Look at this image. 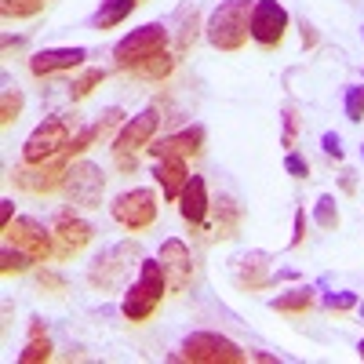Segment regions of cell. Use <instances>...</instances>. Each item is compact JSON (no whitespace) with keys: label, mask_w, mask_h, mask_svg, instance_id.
I'll return each instance as SVG.
<instances>
[{"label":"cell","mask_w":364,"mask_h":364,"mask_svg":"<svg viewBox=\"0 0 364 364\" xmlns=\"http://www.w3.org/2000/svg\"><path fill=\"white\" fill-rule=\"evenodd\" d=\"M135 4H139V0H102V8L95 11L91 26H95V29H113V26H120L135 11Z\"/></svg>","instance_id":"cell-22"},{"label":"cell","mask_w":364,"mask_h":364,"mask_svg":"<svg viewBox=\"0 0 364 364\" xmlns=\"http://www.w3.org/2000/svg\"><path fill=\"white\" fill-rule=\"evenodd\" d=\"M102 190H106V175L99 164L91 161H77L73 168H66V182H63V193L70 204L77 208H102Z\"/></svg>","instance_id":"cell-6"},{"label":"cell","mask_w":364,"mask_h":364,"mask_svg":"<svg viewBox=\"0 0 364 364\" xmlns=\"http://www.w3.org/2000/svg\"><path fill=\"white\" fill-rule=\"evenodd\" d=\"M269 306L277 314H306L314 306V288L310 284H299V288H288L281 291L277 299H269Z\"/></svg>","instance_id":"cell-21"},{"label":"cell","mask_w":364,"mask_h":364,"mask_svg":"<svg viewBox=\"0 0 364 364\" xmlns=\"http://www.w3.org/2000/svg\"><path fill=\"white\" fill-rule=\"evenodd\" d=\"M360 157H364V146H360Z\"/></svg>","instance_id":"cell-44"},{"label":"cell","mask_w":364,"mask_h":364,"mask_svg":"<svg viewBox=\"0 0 364 364\" xmlns=\"http://www.w3.org/2000/svg\"><path fill=\"white\" fill-rule=\"evenodd\" d=\"M87 48H44L29 58V73L33 77H51V73H63V70H77L84 66Z\"/></svg>","instance_id":"cell-15"},{"label":"cell","mask_w":364,"mask_h":364,"mask_svg":"<svg viewBox=\"0 0 364 364\" xmlns=\"http://www.w3.org/2000/svg\"><path fill=\"white\" fill-rule=\"evenodd\" d=\"M357 357H360V360H364V339H360V343H357Z\"/></svg>","instance_id":"cell-42"},{"label":"cell","mask_w":364,"mask_h":364,"mask_svg":"<svg viewBox=\"0 0 364 364\" xmlns=\"http://www.w3.org/2000/svg\"><path fill=\"white\" fill-rule=\"evenodd\" d=\"M252 8L255 0H223V4L208 15V44L219 51H237L252 37Z\"/></svg>","instance_id":"cell-1"},{"label":"cell","mask_w":364,"mask_h":364,"mask_svg":"<svg viewBox=\"0 0 364 364\" xmlns=\"http://www.w3.org/2000/svg\"><path fill=\"white\" fill-rule=\"evenodd\" d=\"M164 44H168V29H164V26H157V22L139 26V29H132L124 41L113 44V66L124 70V73H128V70L135 73L142 63H149L154 55H161Z\"/></svg>","instance_id":"cell-2"},{"label":"cell","mask_w":364,"mask_h":364,"mask_svg":"<svg viewBox=\"0 0 364 364\" xmlns=\"http://www.w3.org/2000/svg\"><path fill=\"white\" fill-rule=\"evenodd\" d=\"M106 80V70H84L77 80H73V87H70V99L73 102H80V99H87L91 91H95L99 84Z\"/></svg>","instance_id":"cell-28"},{"label":"cell","mask_w":364,"mask_h":364,"mask_svg":"<svg viewBox=\"0 0 364 364\" xmlns=\"http://www.w3.org/2000/svg\"><path fill=\"white\" fill-rule=\"evenodd\" d=\"M182 360L193 364H240L245 360V350H240L233 339L219 336V331H193L182 343Z\"/></svg>","instance_id":"cell-5"},{"label":"cell","mask_w":364,"mask_h":364,"mask_svg":"<svg viewBox=\"0 0 364 364\" xmlns=\"http://www.w3.org/2000/svg\"><path fill=\"white\" fill-rule=\"evenodd\" d=\"M157 128H161V113H157L154 106L142 109V113H135L132 120H124V128H120L117 139H113V161L135 157L139 149H146L149 142H154Z\"/></svg>","instance_id":"cell-9"},{"label":"cell","mask_w":364,"mask_h":364,"mask_svg":"<svg viewBox=\"0 0 364 364\" xmlns=\"http://www.w3.org/2000/svg\"><path fill=\"white\" fill-rule=\"evenodd\" d=\"M357 306V295L353 291H328L324 295V310H336V314H346Z\"/></svg>","instance_id":"cell-32"},{"label":"cell","mask_w":364,"mask_h":364,"mask_svg":"<svg viewBox=\"0 0 364 364\" xmlns=\"http://www.w3.org/2000/svg\"><path fill=\"white\" fill-rule=\"evenodd\" d=\"M70 120L66 117H44L41 124L29 132V139L22 142V164H44L66 154L70 146Z\"/></svg>","instance_id":"cell-3"},{"label":"cell","mask_w":364,"mask_h":364,"mask_svg":"<svg viewBox=\"0 0 364 364\" xmlns=\"http://www.w3.org/2000/svg\"><path fill=\"white\" fill-rule=\"evenodd\" d=\"M208 208H211L208 182H204L200 175H190L186 190H182V197H178V215L186 219L190 226H200V223H204V215H208Z\"/></svg>","instance_id":"cell-17"},{"label":"cell","mask_w":364,"mask_h":364,"mask_svg":"<svg viewBox=\"0 0 364 364\" xmlns=\"http://www.w3.org/2000/svg\"><path fill=\"white\" fill-rule=\"evenodd\" d=\"M157 259H161V269H164L171 291H182V288L190 284V277H193V255H190V248L182 245L178 237H168L164 240Z\"/></svg>","instance_id":"cell-13"},{"label":"cell","mask_w":364,"mask_h":364,"mask_svg":"<svg viewBox=\"0 0 364 364\" xmlns=\"http://www.w3.org/2000/svg\"><path fill=\"white\" fill-rule=\"evenodd\" d=\"M48 357H51V339H48V331H44V321H33V324H29L26 346L18 350V364H41Z\"/></svg>","instance_id":"cell-20"},{"label":"cell","mask_w":364,"mask_h":364,"mask_svg":"<svg viewBox=\"0 0 364 364\" xmlns=\"http://www.w3.org/2000/svg\"><path fill=\"white\" fill-rule=\"evenodd\" d=\"M193 37H197V15H190V22H186V29L178 33V44H175V55H186L190 51V44H193Z\"/></svg>","instance_id":"cell-35"},{"label":"cell","mask_w":364,"mask_h":364,"mask_svg":"<svg viewBox=\"0 0 364 364\" xmlns=\"http://www.w3.org/2000/svg\"><path fill=\"white\" fill-rule=\"evenodd\" d=\"M48 8V0H0L4 18H33Z\"/></svg>","instance_id":"cell-27"},{"label":"cell","mask_w":364,"mask_h":364,"mask_svg":"<svg viewBox=\"0 0 364 364\" xmlns=\"http://www.w3.org/2000/svg\"><path fill=\"white\" fill-rule=\"evenodd\" d=\"M33 262H37V259L29 255V252H22V248H15L11 240L4 245V252H0V273H26Z\"/></svg>","instance_id":"cell-24"},{"label":"cell","mask_w":364,"mask_h":364,"mask_svg":"<svg viewBox=\"0 0 364 364\" xmlns=\"http://www.w3.org/2000/svg\"><path fill=\"white\" fill-rule=\"evenodd\" d=\"M284 171H288L291 178H306V175H310V164H306V157H299L295 149H288V157H284Z\"/></svg>","instance_id":"cell-33"},{"label":"cell","mask_w":364,"mask_h":364,"mask_svg":"<svg viewBox=\"0 0 364 364\" xmlns=\"http://www.w3.org/2000/svg\"><path fill=\"white\" fill-rule=\"evenodd\" d=\"M299 29H302V44H306V48H314V44H317V33H314V26H310L306 18H302V26H299Z\"/></svg>","instance_id":"cell-40"},{"label":"cell","mask_w":364,"mask_h":364,"mask_svg":"<svg viewBox=\"0 0 364 364\" xmlns=\"http://www.w3.org/2000/svg\"><path fill=\"white\" fill-rule=\"evenodd\" d=\"M70 157H55V161H44V164H22L11 171V182L22 190V193H33V197H44V193H55V190H63V182H66V164Z\"/></svg>","instance_id":"cell-8"},{"label":"cell","mask_w":364,"mask_h":364,"mask_svg":"<svg viewBox=\"0 0 364 364\" xmlns=\"http://www.w3.org/2000/svg\"><path fill=\"white\" fill-rule=\"evenodd\" d=\"M22 113V91L18 87H4V99H0V124H15Z\"/></svg>","instance_id":"cell-30"},{"label":"cell","mask_w":364,"mask_h":364,"mask_svg":"<svg viewBox=\"0 0 364 364\" xmlns=\"http://www.w3.org/2000/svg\"><path fill=\"white\" fill-rule=\"evenodd\" d=\"M91 223H84L73 211H58L51 223V237H55V259H73L91 245Z\"/></svg>","instance_id":"cell-11"},{"label":"cell","mask_w":364,"mask_h":364,"mask_svg":"<svg viewBox=\"0 0 364 364\" xmlns=\"http://www.w3.org/2000/svg\"><path fill=\"white\" fill-rule=\"evenodd\" d=\"M288 11L281 0H255L252 8V41L262 48H277L284 41V29H288Z\"/></svg>","instance_id":"cell-10"},{"label":"cell","mask_w":364,"mask_h":364,"mask_svg":"<svg viewBox=\"0 0 364 364\" xmlns=\"http://www.w3.org/2000/svg\"><path fill=\"white\" fill-rule=\"evenodd\" d=\"M109 211H113V219L124 226V230L139 233V230H146V226H154V219H157V193L149 190V186L124 190V193L109 204Z\"/></svg>","instance_id":"cell-7"},{"label":"cell","mask_w":364,"mask_h":364,"mask_svg":"<svg viewBox=\"0 0 364 364\" xmlns=\"http://www.w3.org/2000/svg\"><path fill=\"white\" fill-rule=\"evenodd\" d=\"M314 219L321 230H339V204L331 193H321L317 204H314Z\"/></svg>","instance_id":"cell-26"},{"label":"cell","mask_w":364,"mask_h":364,"mask_svg":"<svg viewBox=\"0 0 364 364\" xmlns=\"http://www.w3.org/2000/svg\"><path fill=\"white\" fill-rule=\"evenodd\" d=\"M321 149H324L328 157H336V161H343V139H339L336 132H324V135H321Z\"/></svg>","instance_id":"cell-36"},{"label":"cell","mask_w":364,"mask_h":364,"mask_svg":"<svg viewBox=\"0 0 364 364\" xmlns=\"http://www.w3.org/2000/svg\"><path fill=\"white\" fill-rule=\"evenodd\" d=\"M360 33H364V29H360Z\"/></svg>","instance_id":"cell-45"},{"label":"cell","mask_w":364,"mask_h":364,"mask_svg":"<svg viewBox=\"0 0 364 364\" xmlns=\"http://www.w3.org/2000/svg\"><path fill=\"white\" fill-rule=\"evenodd\" d=\"M154 178L161 182V193L168 200H178L182 190L190 182V168H186V157H161L157 168H154Z\"/></svg>","instance_id":"cell-18"},{"label":"cell","mask_w":364,"mask_h":364,"mask_svg":"<svg viewBox=\"0 0 364 364\" xmlns=\"http://www.w3.org/2000/svg\"><path fill=\"white\" fill-rule=\"evenodd\" d=\"M175 58H178V55H171V51H161V55H154V58H149V63H142L135 73H139V77H146V80H164V77L175 70Z\"/></svg>","instance_id":"cell-25"},{"label":"cell","mask_w":364,"mask_h":364,"mask_svg":"<svg viewBox=\"0 0 364 364\" xmlns=\"http://www.w3.org/2000/svg\"><path fill=\"white\" fill-rule=\"evenodd\" d=\"M233 281H237V288H248V291L269 288L273 284L269 252H245V255H237L233 259Z\"/></svg>","instance_id":"cell-14"},{"label":"cell","mask_w":364,"mask_h":364,"mask_svg":"<svg viewBox=\"0 0 364 364\" xmlns=\"http://www.w3.org/2000/svg\"><path fill=\"white\" fill-rule=\"evenodd\" d=\"M343 190H346V193H353V175H350V171L343 175Z\"/></svg>","instance_id":"cell-41"},{"label":"cell","mask_w":364,"mask_h":364,"mask_svg":"<svg viewBox=\"0 0 364 364\" xmlns=\"http://www.w3.org/2000/svg\"><path fill=\"white\" fill-rule=\"evenodd\" d=\"M146 149L157 161L161 157H197L200 149H204V128L200 124H190V128H182V132H175V135H168V139H161L154 146H146Z\"/></svg>","instance_id":"cell-16"},{"label":"cell","mask_w":364,"mask_h":364,"mask_svg":"<svg viewBox=\"0 0 364 364\" xmlns=\"http://www.w3.org/2000/svg\"><path fill=\"white\" fill-rule=\"evenodd\" d=\"M99 139H102V132H99V120H95V124L80 128V132L70 139V146H66V157H80L84 149H91V146H95Z\"/></svg>","instance_id":"cell-29"},{"label":"cell","mask_w":364,"mask_h":364,"mask_svg":"<svg viewBox=\"0 0 364 364\" xmlns=\"http://www.w3.org/2000/svg\"><path fill=\"white\" fill-rule=\"evenodd\" d=\"M132 259H142L139 245H135V240H120V245H113L109 252H102L95 262H91V269H87V284L95 288V291H109V288H117L120 281H124V273L135 266Z\"/></svg>","instance_id":"cell-4"},{"label":"cell","mask_w":364,"mask_h":364,"mask_svg":"<svg viewBox=\"0 0 364 364\" xmlns=\"http://www.w3.org/2000/svg\"><path fill=\"white\" fill-rule=\"evenodd\" d=\"M302 240H306V211H295V233H291V240H288V245L291 248H302Z\"/></svg>","instance_id":"cell-38"},{"label":"cell","mask_w":364,"mask_h":364,"mask_svg":"<svg viewBox=\"0 0 364 364\" xmlns=\"http://www.w3.org/2000/svg\"><path fill=\"white\" fill-rule=\"evenodd\" d=\"M157 302L161 299H154V295H149L139 281L128 288V295H124V302H120V314H124L132 324H142V321H149V317H154V310H157Z\"/></svg>","instance_id":"cell-19"},{"label":"cell","mask_w":364,"mask_h":364,"mask_svg":"<svg viewBox=\"0 0 364 364\" xmlns=\"http://www.w3.org/2000/svg\"><path fill=\"white\" fill-rule=\"evenodd\" d=\"M37 288H48L51 295H63L66 291V281L58 277V273H51V269H41L37 273Z\"/></svg>","instance_id":"cell-34"},{"label":"cell","mask_w":364,"mask_h":364,"mask_svg":"<svg viewBox=\"0 0 364 364\" xmlns=\"http://www.w3.org/2000/svg\"><path fill=\"white\" fill-rule=\"evenodd\" d=\"M357 310H360V317H364V302H357Z\"/></svg>","instance_id":"cell-43"},{"label":"cell","mask_w":364,"mask_h":364,"mask_svg":"<svg viewBox=\"0 0 364 364\" xmlns=\"http://www.w3.org/2000/svg\"><path fill=\"white\" fill-rule=\"evenodd\" d=\"M346 120H364V84L357 87H346Z\"/></svg>","instance_id":"cell-31"},{"label":"cell","mask_w":364,"mask_h":364,"mask_svg":"<svg viewBox=\"0 0 364 364\" xmlns=\"http://www.w3.org/2000/svg\"><path fill=\"white\" fill-rule=\"evenodd\" d=\"M295 135H299V117H295V109H284V146L291 149L295 146Z\"/></svg>","instance_id":"cell-37"},{"label":"cell","mask_w":364,"mask_h":364,"mask_svg":"<svg viewBox=\"0 0 364 364\" xmlns=\"http://www.w3.org/2000/svg\"><path fill=\"white\" fill-rule=\"evenodd\" d=\"M4 233H8V240H11L15 248L29 252L37 262H44V259H51V255H55V237H51L37 219H15Z\"/></svg>","instance_id":"cell-12"},{"label":"cell","mask_w":364,"mask_h":364,"mask_svg":"<svg viewBox=\"0 0 364 364\" xmlns=\"http://www.w3.org/2000/svg\"><path fill=\"white\" fill-rule=\"evenodd\" d=\"M240 230V204L233 197H219V211H215V237L230 240Z\"/></svg>","instance_id":"cell-23"},{"label":"cell","mask_w":364,"mask_h":364,"mask_svg":"<svg viewBox=\"0 0 364 364\" xmlns=\"http://www.w3.org/2000/svg\"><path fill=\"white\" fill-rule=\"evenodd\" d=\"M0 223H4V230L15 223V204L11 200H0Z\"/></svg>","instance_id":"cell-39"}]
</instances>
